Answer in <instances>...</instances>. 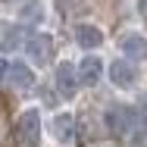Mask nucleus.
<instances>
[{"label":"nucleus","mask_w":147,"mask_h":147,"mask_svg":"<svg viewBox=\"0 0 147 147\" xmlns=\"http://www.w3.org/2000/svg\"><path fill=\"white\" fill-rule=\"evenodd\" d=\"M19 141L22 147H41V131H44V122H41V110L38 107H25L19 113Z\"/></svg>","instance_id":"3"},{"label":"nucleus","mask_w":147,"mask_h":147,"mask_svg":"<svg viewBox=\"0 0 147 147\" xmlns=\"http://www.w3.org/2000/svg\"><path fill=\"white\" fill-rule=\"evenodd\" d=\"M16 19H19V25H34V28H38L41 22H47V6H44V0H22Z\"/></svg>","instance_id":"10"},{"label":"nucleus","mask_w":147,"mask_h":147,"mask_svg":"<svg viewBox=\"0 0 147 147\" xmlns=\"http://www.w3.org/2000/svg\"><path fill=\"white\" fill-rule=\"evenodd\" d=\"M107 78H110V85H113L116 91L128 94V91H135L138 85H141V69H138L135 59L119 57V59H113V63L107 66Z\"/></svg>","instance_id":"1"},{"label":"nucleus","mask_w":147,"mask_h":147,"mask_svg":"<svg viewBox=\"0 0 147 147\" xmlns=\"http://www.w3.org/2000/svg\"><path fill=\"white\" fill-rule=\"evenodd\" d=\"M16 47H22V25L3 22L0 25V50H16Z\"/></svg>","instance_id":"12"},{"label":"nucleus","mask_w":147,"mask_h":147,"mask_svg":"<svg viewBox=\"0 0 147 147\" xmlns=\"http://www.w3.org/2000/svg\"><path fill=\"white\" fill-rule=\"evenodd\" d=\"M72 38H75V44H78L85 53H97V50L103 47V41H107L103 28L94 25V22H78V25L72 28Z\"/></svg>","instance_id":"5"},{"label":"nucleus","mask_w":147,"mask_h":147,"mask_svg":"<svg viewBox=\"0 0 147 147\" xmlns=\"http://www.w3.org/2000/svg\"><path fill=\"white\" fill-rule=\"evenodd\" d=\"M103 75H107V66H103L100 53H85L82 63H78V82H82V85H88V88H94Z\"/></svg>","instance_id":"8"},{"label":"nucleus","mask_w":147,"mask_h":147,"mask_svg":"<svg viewBox=\"0 0 147 147\" xmlns=\"http://www.w3.org/2000/svg\"><path fill=\"white\" fill-rule=\"evenodd\" d=\"M53 82H57V91L59 97H66V100H72L75 94H78V66H72V59H59L57 69H53Z\"/></svg>","instance_id":"4"},{"label":"nucleus","mask_w":147,"mask_h":147,"mask_svg":"<svg viewBox=\"0 0 147 147\" xmlns=\"http://www.w3.org/2000/svg\"><path fill=\"white\" fill-rule=\"evenodd\" d=\"M25 53L31 57V63L44 66L47 59L53 57V34H47V31H34L28 41H25Z\"/></svg>","instance_id":"6"},{"label":"nucleus","mask_w":147,"mask_h":147,"mask_svg":"<svg viewBox=\"0 0 147 147\" xmlns=\"http://www.w3.org/2000/svg\"><path fill=\"white\" fill-rule=\"evenodd\" d=\"M6 69H9V63H6V59H3V57H0V82L6 78Z\"/></svg>","instance_id":"13"},{"label":"nucleus","mask_w":147,"mask_h":147,"mask_svg":"<svg viewBox=\"0 0 147 147\" xmlns=\"http://www.w3.org/2000/svg\"><path fill=\"white\" fill-rule=\"evenodd\" d=\"M50 131H53V138L59 144H72V138H75V116L72 113H57L53 122H50Z\"/></svg>","instance_id":"11"},{"label":"nucleus","mask_w":147,"mask_h":147,"mask_svg":"<svg viewBox=\"0 0 147 147\" xmlns=\"http://www.w3.org/2000/svg\"><path fill=\"white\" fill-rule=\"evenodd\" d=\"M119 50H122L125 59H135V63L147 59V34H141V31H122L119 34Z\"/></svg>","instance_id":"7"},{"label":"nucleus","mask_w":147,"mask_h":147,"mask_svg":"<svg viewBox=\"0 0 147 147\" xmlns=\"http://www.w3.org/2000/svg\"><path fill=\"white\" fill-rule=\"evenodd\" d=\"M3 3H13V0H3Z\"/></svg>","instance_id":"14"},{"label":"nucleus","mask_w":147,"mask_h":147,"mask_svg":"<svg viewBox=\"0 0 147 147\" xmlns=\"http://www.w3.org/2000/svg\"><path fill=\"white\" fill-rule=\"evenodd\" d=\"M103 119H107V128H110L116 138H128V135L138 128V122H141L138 110L128 107V103H116V107H110Z\"/></svg>","instance_id":"2"},{"label":"nucleus","mask_w":147,"mask_h":147,"mask_svg":"<svg viewBox=\"0 0 147 147\" xmlns=\"http://www.w3.org/2000/svg\"><path fill=\"white\" fill-rule=\"evenodd\" d=\"M6 82H9V88L13 91H31L34 88V69H31L28 63H22V59H16V63H9V69H6Z\"/></svg>","instance_id":"9"}]
</instances>
